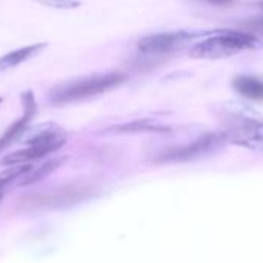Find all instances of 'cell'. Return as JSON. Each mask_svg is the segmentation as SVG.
Returning a JSON list of instances; mask_svg holds the SVG:
<instances>
[{"instance_id": "obj_3", "label": "cell", "mask_w": 263, "mask_h": 263, "mask_svg": "<svg viewBox=\"0 0 263 263\" xmlns=\"http://www.w3.org/2000/svg\"><path fill=\"white\" fill-rule=\"evenodd\" d=\"M260 40L251 34L239 32V31H217L213 32L208 39L200 40L193 48H190L188 54L193 59H225L236 55L247 49H254L260 46Z\"/></svg>"}, {"instance_id": "obj_7", "label": "cell", "mask_w": 263, "mask_h": 263, "mask_svg": "<svg viewBox=\"0 0 263 263\" xmlns=\"http://www.w3.org/2000/svg\"><path fill=\"white\" fill-rule=\"evenodd\" d=\"M62 143H39V145H26V148L14 151L11 154H6L2 160L0 165L5 166H12V165H25L32 160H39L59 148H62Z\"/></svg>"}, {"instance_id": "obj_10", "label": "cell", "mask_w": 263, "mask_h": 263, "mask_svg": "<svg viewBox=\"0 0 263 263\" xmlns=\"http://www.w3.org/2000/svg\"><path fill=\"white\" fill-rule=\"evenodd\" d=\"M65 162V157H60V159H51L45 163H42L40 166L37 168H31V171H28L23 177H20V186H28V185H32L45 177H48L51 173H54L59 166H62V163Z\"/></svg>"}, {"instance_id": "obj_5", "label": "cell", "mask_w": 263, "mask_h": 263, "mask_svg": "<svg viewBox=\"0 0 263 263\" xmlns=\"http://www.w3.org/2000/svg\"><path fill=\"white\" fill-rule=\"evenodd\" d=\"M202 32H190V31H177V32H160L146 35L139 40L137 48L145 54H166L176 49L186 46L191 40H194Z\"/></svg>"}, {"instance_id": "obj_16", "label": "cell", "mask_w": 263, "mask_h": 263, "mask_svg": "<svg viewBox=\"0 0 263 263\" xmlns=\"http://www.w3.org/2000/svg\"><path fill=\"white\" fill-rule=\"evenodd\" d=\"M2 102H3V99H2V97H0V103H2Z\"/></svg>"}, {"instance_id": "obj_9", "label": "cell", "mask_w": 263, "mask_h": 263, "mask_svg": "<svg viewBox=\"0 0 263 263\" xmlns=\"http://www.w3.org/2000/svg\"><path fill=\"white\" fill-rule=\"evenodd\" d=\"M233 88L242 97L263 102V79L256 76H237L233 80Z\"/></svg>"}, {"instance_id": "obj_2", "label": "cell", "mask_w": 263, "mask_h": 263, "mask_svg": "<svg viewBox=\"0 0 263 263\" xmlns=\"http://www.w3.org/2000/svg\"><path fill=\"white\" fill-rule=\"evenodd\" d=\"M125 74L111 71V72H97L86 77H79L74 80L62 82L52 86L48 92L49 102L52 105H66L80 100L91 99L94 96L103 94L122 82H125Z\"/></svg>"}, {"instance_id": "obj_1", "label": "cell", "mask_w": 263, "mask_h": 263, "mask_svg": "<svg viewBox=\"0 0 263 263\" xmlns=\"http://www.w3.org/2000/svg\"><path fill=\"white\" fill-rule=\"evenodd\" d=\"M220 134L230 143L263 154V116L242 102H225L214 108Z\"/></svg>"}, {"instance_id": "obj_11", "label": "cell", "mask_w": 263, "mask_h": 263, "mask_svg": "<svg viewBox=\"0 0 263 263\" xmlns=\"http://www.w3.org/2000/svg\"><path fill=\"white\" fill-rule=\"evenodd\" d=\"M111 133H145V131H153V133H159V131H168L166 126H162L157 122H151V120H137V122H129L125 125H119V126H112L109 129Z\"/></svg>"}, {"instance_id": "obj_12", "label": "cell", "mask_w": 263, "mask_h": 263, "mask_svg": "<svg viewBox=\"0 0 263 263\" xmlns=\"http://www.w3.org/2000/svg\"><path fill=\"white\" fill-rule=\"evenodd\" d=\"M31 168H32L31 165L25 163V165H12V166L3 170V171L0 173V194H2V191H3L11 182H14V180H17V179L23 177L28 171H31Z\"/></svg>"}, {"instance_id": "obj_15", "label": "cell", "mask_w": 263, "mask_h": 263, "mask_svg": "<svg viewBox=\"0 0 263 263\" xmlns=\"http://www.w3.org/2000/svg\"><path fill=\"white\" fill-rule=\"evenodd\" d=\"M2 196H3V194H0V202H2Z\"/></svg>"}, {"instance_id": "obj_14", "label": "cell", "mask_w": 263, "mask_h": 263, "mask_svg": "<svg viewBox=\"0 0 263 263\" xmlns=\"http://www.w3.org/2000/svg\"><path fill=\"white\" fill-rule=\"evenodd\" d=\"M210 2H213V3H230L233 0H210Z\"/></svg>"}, {"instance_id": "obj_6", "label": "cell", "mask_w": 263, "mask_h": 263, "mask_svg": "<svg viewBox=\"0 0 263 263\" xmlns=\"http://www.w3.org/2000/svg\"><path fill=\"white\" fill-rule=\"evenodd\" d=\"M22 105H23V114L3 133V136L0 137V151H3L5 148H8L11 143H14L28 128L29 122L32 120V117L35 116L37 111V103L34 99L32 91H26L22 94Z\"/></svg>"}, {"instance_id": "obj_4", "label": "cell", "mask_w": 263, "mask_h": 263, "mask_svg": "<svg viewBox=\"0 0 263 263\" xmlns=\"http://www.w3.org/2000/svg\"><path fill=\"white\" fill-rule=\"evenodd\" d=\"M225 139L220 133H210L205 134L199 139H196L191 143L182 145L171 148L165 151L159 160L160 162H188V160H196L200 157H206L216 151H219L225 145Z\"/></svg>"}, {"instance_id": "obj_13", "label": "cell", "mask_w": 263, "mask_h": 263, "mask_svg": "<svg viewBox=\"0 0 263 263\" xmlns=\"http://www.w3.org/2000/svg\"><path fill=\"white\" fill-rule=\"evenodd\" d=\"M35 2L40 5L54 8V9H72V8L80 6L79 0H35Z\"/></svg>"}, {"instance_id": "obj_8", "label": "cell", "mask_w": 263, "mask_h": 263, "mask_svg": "<svg viewBox=\"0 0 263 263\" xmlns=\"http://www.w3.org/2000/svg\"><path fill=\"white\" fill-rule=\"evenodd\" d=\"M48 45L45 42L42 43H35V45H28L23 48H18L15 51L6 52L5 55L0 57V71H6L11 68H15L22 63H25L26 60H29L31 57H34L35 54L42 52Z\"/></svg>"}]
</instances>
